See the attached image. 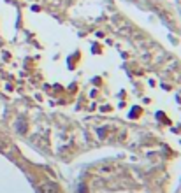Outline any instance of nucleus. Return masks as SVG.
<instances>
[{
  "mask_svg": "<svg viewBox=\"0 0 181 193\" xmlns=\"http://www.w3.org/2000/svg\"><path fill=\"white\" fill-rule=\"evenodd\" d=\"M41 191L42 193H56V184H53V183H46V184L41 186Z\"/></svg>",
  "mask_w": 181,
  "mask_h": 193,
  "instance_id": "f03ea898",
  "label": "nucleus"
},
{
  "mask_svg": "<svg viewBox=\"0 0 181 193\" xmlns=\"http://www.w3.org/2000/svg\"><path fill=\"white\" fill-rule=\"evenodd\" d=\"M9 148L13 149V142L6 139L4 135H0V151H9Z\"/></svg>",
  "mask_w": 181,
  "mask_h": 193,
  "instance_id": "f257e3e1",
  "label": "nucleus"
}]
</instances>
